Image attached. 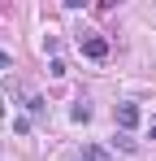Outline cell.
Listing matches in <instances>:
<instances>
[{
	"label": "cell",
	"instance_id": "1",
	"mask_svg": "<svg viewBox=\"0 0 156 161\" xmlns=\"http://www.w3.org/2000/svg\"><path fill=\"white\" fill-rule=\"evenodd\" d=\"M117 126H122V131L139 126V105H117Z\"/></svg>",
	"mask_w": 156,
	"mask_h": 161
},
{
	"label": "cell",
	"instance_id": "2",
	"mask_svg": "<svg viewBox=\"0 0 156 161\" xmlns=\"http://www.w3.org/2000/svg\"><path fill=\"white\" fill-rule=\"evenodd\" d=\"M82 53L100 61V57H108V39H100V35H96V39H87V44H82Z\"/></svg>",
	"mask_w": 156,
	"mask_h": 161
},
{
	"label": "cell",
	"instance_id": "3",
	"mask_svg": "<svg viewBox=\"0 0 156 161\" xmlns=\"http://www.w3.org/2000/svg\"><path fill=\"white\" fill-rule=\"evenodd\" d=\"M82 161H108V157H104V148H96V144H87V148H82Z\"/></svg>",
	"mask_w": 156,
	"mask_h": 161
},
{
	"label": "cell",
	"instance_id": "4",
	"mask_svg": "<svg viewBox=\"0 0 156 161\" xmlns=\"http://www.w3.org/2000/svg\"><path fill=\"white\" fill-rule=\"evenodd\" d=\"M4 65H9V57H4V53H0V70H4Z\"/></svg>",
	"mask_w": 156,
	"mask_h": 161
},
{
	"label": "cell",
	"instance_id": "5",
	"mask_svg": "<svg viewBox=\"0 0 156 161\" xmlns=\"http://www.w3.org/2000/svg\"><path fill=\"white\" fill-rule=\"evenodd\" d=\"M0 118H4V100H0Z\"/></svg>",
	"mask_w": 156,
	"mask_h": 161
},
{
	"label": "cell",
	"instance_id": "6",
	"mask_svg": "<svg viewBox=\"0 0 156 161\" xmlns=\"http://www.w3.org/2000/svg\"><path fill=\"white\" fill-rule=\"evenodd\" d=\"M152 139H156V126H152Z\"/></svg>",
	"mask_w": 156,
	"mask_h": 161
}]
</instances>
